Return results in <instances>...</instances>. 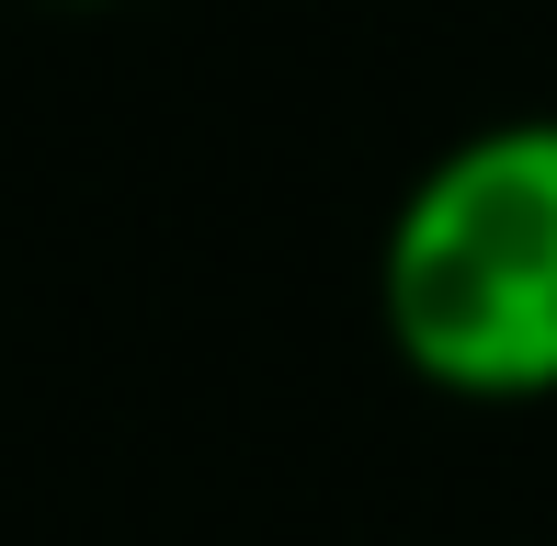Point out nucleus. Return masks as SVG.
I'll return each instance as SVG.
<instances>
[{
    "label": "nucleus",
    "mask_w": 557,
    "mask_h": 546,
    "mask_svg": "<svg viewBox=\"0 0 557 546\" xmlns=\"http://www.w3.org/2000/svg\"><path fill=\"white\" fill-rule=\"evenodd\" d=\"M375 319L433 399H557V114L467 126L410 171L375 239Z\"/></svg>",
    "instance_id": "nucleus-1"
}]
</instances>
